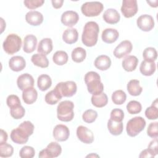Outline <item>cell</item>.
Returning a JSON list of instances; mask_svg holds the SVG:
<instances>
[{
  "mask_svg": "<svg viewBox=\"0 0 158 158\" xmlns=\"http://www.w3.org/2000/svg\"><path fill=\"white\" fill-rule=\"evenodd\" d=\"M34 125L30 121L22 122L17 128L12 130L10 138L13 142L19 144L26 143L28 138L31 135L34 131Z\"/></svg>",
  "mask_w": 158,
  "mask_h": 158,
  "instance_id": "cell-1",
  "label": "cell"
},
{
  "mask_svg": "<svg viewBox=\"0 0 158 158\" xmlns=\"http://www.w3.org/2000/svg\"><path fill=\"white\" fill-rule=\"evenodd\" d=\"M99 27L93 21H89L85 23L81 35L82 43L88 47L94 46L98 41Z\"/></svg>",
  "mask_w": 158,
  "mask_h": 158,
  "instance_id": "cell-2",
  "label": "cell"
},
{
  "mask_svg": "<svg viewBox=\"0 0 158 158\" xmlns=\"http://www.w3.org/2000/svg\"><path fill=\"white\" fill-rule=\"evenodd\" d=\"M84 80L90 94L96 95L102 93L104 85L101 81L100 75L97 72L93 71L87 72L85 75Z\"/></svg>",
  "mask_w": 158,
  "mask_h": 158,
  "instance_id": "cell-3",
  "label": "cell"
},
{
  "mask_svg": "<svg viewBox=\"0 0 158 158\" xmlns=\"http://www.w3.org/2000/svg\"><path fill=\"white\" fill-rule=\"evenodd\" d=\"M74 104L71 101L60 102L57 107V116L59 120L70 122L74 117Z\"/></svg>",
  "mask_w": 158,
  "mask_h": 158,
  "instance_id": "cell-4",
  "label": "cell"
},
{
  "mask_svg": "<svg viewBox=\"0 0 158 158\" xmlns=\"http://www.w3.org/2000/svg\"><path fill=\"white\" fill-rule=\"evenodd\" d=\"M21 38L16 34H9L4 41L2 47L4 51L10 55L17 52L21 48Z\"/></svg>",
  "mask_w": 158,
  "mask_h": 158,
  "instance_id": "cell-5",
  "label": "cell"
},
{
  "mask_svg": "<svg viewBox=\"0 0 158 158\" xmlns=\"http://www.w3.org/2000/svg\"><path fill=\"white\" fill-rule=\"evenodd\" d=\"M145 126L146 121L143 117H135L127 122L126 131L128 136L135 137L144 130Z\"/></svg>",
  "mask_w": 158,
  "mask_h": 158,
  "instance_id": "cell-6",
  "label": "cell"
},
{
  "mask_svg": "<svg viewBox=\"0 0 158 158\" xmlns=\"http://www.w3.org/2000/svg\"><path fill=\"white\" fill-rule=\"evenodd\" d=\"M103 9V4L98 1L86 2L81 7V12L86 17L98 16L101 13Z\"/></svg>",
  "mask_w": 158,
  "mask_h": 158,
  "instance_id": "cell-7",
  "label": "cell"
},
{
  "mask_svg": "<svg viewBox=\"0 0 158 158\" xmlns=\"http://www.w3.org/2000/svg\"><path fill=\"white\" fill-rule=\"evenodd\" d=\"M55 89L62 97H72L76 93L77 86L74 81H67L57 83Z\"/></svg>",
  "mask_w": 158,
  "mask_h": 158,
  "instance_id": "cell-8",
  "label": "cell"
},
{
  "mask_svg": "<svg viewBox=\"0 0 158 158\" xmlns=\"http://www.w3.org/2000/svg\"><path fill=\"white\" fill-rule=\"evenodd\" d=\"M62 148L57 142H51L45 149L41 150L39 153V157L41 158H53L60 155Z\"/></svg>",
  "mask_w": 158,
  "mask_h": 158,
  "instance_id": "cell-9",
  "label": "cell"
},
{
  "mask_svg": "<svg viewBox=\"0 0 158 158\" xmlns=\"http://www.w3.org/2000/svg\"><path fill=\"white\" fill-rule=\"evenodd\" d=\"M121 12L125 17H132L138 12L137 1L136 0H123L121 7Z\"/></svg>",
  "mask_w": 158,
  "mask_h": 158,
  "instance_id": "cell-10",
  "label": "cell"
},
{
  "mask_svg": "<svg viewBox=\"0 0 158 158\" xmlns=\"http://www.w3.org/2000/svg\"><path fill=\"white\" fill-rule=\"evenodd\" d=\"M138 28L144 31H149L154 27L153 17L148 14H143L139 16L136 20Z\"/></svg>",
  "mask_w": 158,
  "mask_h": 158,
  "instance_id": "cell-11",
  "label": "cell"
},
{
  "mask_svg": "<svg viewBox=\"0 0 158 158\" xmlns=\"http://www.w3.org/2000/svg\"><path fill=\"white\" fill-rule=\"evenodd\" d=\"M132 48L133 46L130 41H122L114 50V55L117 58H122L129 54L131 52Z\"/></svg>",
  "mask_w": 158,
  "mask_h": 158,
  "instance_id": "cell-12",
  "label": "cell"
},
{
  "mask_svg": "<svg viewBox=\"0 0 158 158\" xmlns=\"http://www.w3.org/2000/svg\"><path fill=\"white\" fill-rule=\"evenodd\" d=\"M77 136L79 140L85 144H91L94 141V135L92 131L82 125L77 127Z\"/></svg>",
  "mask_w": 158,
  "mask_h": 158,
  "instance_id": "cell-13",
  "label": "cell"
},
{
  "mask_svg": "<svg viewBox=\"0 0 158 158\" xmlns=\"http://www.w3.org/2000/svg\"><path fill=\"white\" fill-rule=\"evenodd\" d=\"M53 137L57 141H65L68 139L70 136L69 128L64 125H57L52 131Z\"/></svg>",
  "mask_w": 158,
  "mask_h": 158,
  "instance_id": "cell-14",
  "label": "cell"
},
{
  "mask_svg": "<svg viewBox=\"0 0 158 158\" xmlns=\"http://www.w3.org/2000/svg\"><path fill=\"white\" fill-rule=\"evenodd\" d=\"M61 22L65 26L72 27L78 22L79 15L77 12L73 10L64 12L61 15Z\"/></svg>",
  "mask_w": 158,
  "mask_h": 158,
  "instance_id": "cell-15",
  "label": "cell"
},
{
  "mask_svg": "<svg viewBox=\"0 0 158 158\" xmlns=\"http://www.w3.org/2000/svg\"><path fill=\"white\" fill-rule=\"evenodd\" d=\"M34 83L33 77L27 73L20 75L17 80V86L22 91L29 87H33Z\"/></svg>",
  "mask_w": 158,
  "mask_h": 158,
  "instance_id": "cell-16",
  "label": "cell"
},
{
  "mask_svg": "<svg viewBox=\"0 0 158 158\" xmlns=\"http://www.w3.org/2000/svg\"><path fill=\"white\" fill-rule=\"evenodd\" d=\"M25 20L32 26H38L43 22V15L38 11L31 10L26 14Z\"/></svg>",
  "mask_w": 158,
  "mask_h": 158,
  "instance_id": "cell-17",
  "label": "cell"
},
{
  "mask_svg": "<svg viewBox=\"0 0 158 158\" xmlns=\"http://www.w3.org/2000/svg\"><path fill=\"white\" fill-rule=\"evenodd\" d=\"M9 66L12 70L14 72H20L25 67L26 62L23 57L15 56L9 59Z\"/></svg>",
  "mask_w": 158,
  "mask_h": 158,
  "instance_id": "cell-18",
  "label": "cell"
},
{
  "mask_svg": "<svg viewBox=\"0 0 158 158\" xmlns=\"http://www.w3.org/2000/svg\"><path fill=\"white\" fill-rule=\"evenodd\" d=\"M119 36L118 31L114 28H106L102 32L101 38L102 41L107 44H111L117 41Z\"/></svg>",
  "mask_w": 158,
  "mask_h": 158,
  "instance_id": "cell-19",
  "label": "cell"
},
{
  "mask_svg": "<svg viewBox=\"0 0 158 158\" xmlns=\"http://www.w3.org/2000/svg\"><path fill=\"white\" fill-rule=\"evenodd\" d=\"M36 44V37L33 35H27L23 39V50L26 53H31L35 50Z\"/></svg>",
  "mask_w": 158,
  "mask_h": 158,
  "instance_id": "cell-20",
  "label": "cell"
},
{
  "mask_svg": "<svg viewBox=\"0 0 158 158\" xmlns=\"http://www.w3.org/2000/svg\"><path fill=\"white\" fill-rule=\"evenodd\" d=\"M104 20L109 24H115L118 23L120 19V15L115 9H107L103 14Z\"/></svg>",
  "mask_w": 158,
  "mask_h": 158,
  "instance_id": "cell-21",
  "label": "cell"
},
{
  "mask_svg": "<svg viewBox=\"0 0 158 158\" xmlns=\"http://www.w3.org/2000/svg\"><path fill=\"white\" fill-rule=\"evenodd\" d=\"M38 98V93L33 87H29L24 89L22 92V99L27 104L34 103Z\"/></svg>",
  "mask_w": 158,
  "mask_h": 158,
  "instance_id": "cell-22",
  "label": "cell"
},
{
  "mask_svg": "<svg viewBox=\"0 0 158 158\" xmlns=\"http://www.w3.org/2000/svg\"><path fill=\"white\" fill-rule=\"evenodd\" d=\"M52 41L51 38H46L42 39L38 46L37 51L39 53L45 56L49 54L52 51Z\"/></svg>",
  "mask_w": 158,
  "mask_h": 158,
  "instance_id": "cell-23",
  "label": "cell"
},
{
  "mask_svg": "<svg viewBox=\"0 0 158 158\" xmlns=\"http://www.w3.org/2000/svg\"><path fill=\"white\" fill-rule=\"evenodd\" d=\"M78 38V33L77 29L73 28L66 29L62 35V40L67 44H73Z\"/></svg>",
  "mask_w": 158,
  "mask_h": 158,
  "instance_id": "cell-24",
  "label": "cell"
},
{
  "mask_svg": "<svg viewBox=\"0 0 158 158\" xmlns=\"http://www.w3.org/2000/svg\"><path fill=\"white\" fill-rule=\"evenodd\" d=\"M94 65L100 70H106L111 65V60L106 55H101L96 58Z\"/></svg>",
  "mask_w": 158,
  "mask_h": 158,
  "instance_id": "cell-25",
  "label": "cell"
},
{
  "mask_svg": "<svg viewBox=\"0 0 158 158\" xmlns=\"http://www.w3.org/2000/svg\"><path fill=\"white\" fill-rule=\"evenodd\" d=\"M138 63V58L135 56H128L122 60V67L127 72L135 70Z\"/></svg>",
  "mask_w": 158,
  "mask_h": 158,
  "instance_id": "cell-26",
  "label": "cell"
},
{
  "mask_svg": "<svg viewBox=\"0 0 158 158\" xmlns=\"http://www.w3.org/2000/svg\"><path fill=\"white\" fill-rule=\"evenodd\" d=\"M156 65L154 62L143 60L140 64L139 70L144 76H151L156 71Z\"/></svg>",
  "mask_w": 158,
  "mask_h": 158,
  "instance_id": "cell-27",
  "label": "cell"
},
{
  "mask_svg": "<svg viewBox=\"0 0 158 158\" xmlns=\"http://www.w3.org/2000/svg\"><path fill=\"white\" fill-rule=\"evenodd\" d=\"M107 128L110 134L114 136H117L122 133L123 125L122 122H115L110 118L107 122Z\"/></svg>",
  "mask_w": 158,
  "mask_h": 158,
  "instance_id": "cell-28",
  "label": "cell"
},
{
  "mask_svg": "<svg viewBox=\"0 0 158 158\" xmlns=\"http://www.w3.org/2000/svg\"><path fill=\"white\" fill-rule=\"evenodd\" d=\"M31 60L35 65L41 68H46L49 65V60L47 57L40 53L33 54L31 57Z\"/></svg>",
  "mask_w": 158,
  "mask_h": 158,
  "instance_id": "cell-29",
  "label": "cell"
},
{
  "mask_svg": "<svg viewBox=\"0 0 158 158\" xmlns=\"http://www.w3.org/2000/svg\"><path fill=\"white\" fill-rule=\"evenodd\" d=\"M51 85L52 80L48 75L42 74L38 77L37 80V86L41 91H44L48 89L51 86Z\"/></svg>",
  "mask_w": 158,
  "mask_h": 158,
  "instance_id": "cell-30",
  "label": "cell"
},
{
  "mask_svg": "<svg viewBox=\"0 0 158 158\" xmlns=\"http://www.w3.org/2000/svg\"><path fill=\"white\" fill-rule=\"evenodd\" d=\"M127 90L130 95L137 96L141 93L143 88L139 85V80H131L127 84Z\"/></svg>",
  "mask_w": 158,
  "mask_h": 158,
  "instance_id": "cell-31",
  "label": "cell"
},
{
  "mask_svg": "<svg viewBox=\"0 0 158 158\" xmlns=\"http://www.w3.org/2000/svg\"><path fill=\"white\" fill-rule=\"evenodd\" d=\"M91 100L92 104L96 107H102L106 106L108 102L107 96L103 92L99 94L93 95Z\"/></svg>",
  "mask_w": 158,
  "mask_h": 158,
  "instance_id": "cell-32",
  "label": "cell"
},
{
  "mask_svg": "<svg viewBox=\"0 0 158 158\" xmlns=\"http://www.w3.org/2000/svg\"><path fill=\"white\" fill-rule=\"evenodd\" d=\"M71 56L73 61L77 63H80L85 59L86 56V52L83 48L77 47L72 51Z\"/></svg>",
  "mask_w": 158,
  "mask_h": 158,
  "instance_id": "cell-33",
  "label": "cell"
},
{
  "mask_svg": "<svg viewBox=\"0 0 158 158\" xmlns=\"http://www.w3.org/2000/svg\"><path fill=\"white\" fill-rule=\"evenodd\" d=\"M62 98V96L60 95V94L54 88L46 94L44 99L47 104L49 105H54L59 100H60Z\"/></svg>",
  "mask_w": 158,
  "mask_h": 158,
  "instance_id": "cell-34",
  "label": "cell"
},
{
  "mask_svg": "<svg viewBox=\"0 0 158 158\" xmlns=\"http://www.w3.org/2000/svg\"><path fill=\"white\" fill-rule=\"evenodd\" d=\"M68 54L65 51H56L53 56V62L58 65H63L65 64L68 61Z\"/></svg>",
  "mask_w": 158,
  "mask_h": 158,
  "instance_id": "cell-35",
  "label": "cell"
},
{
  "mask_svg": "<svg viewBox=\"0 0 158 158\" xmlns=\"http://www.w3.org/2000/svg\"><path fill=\"white\" fill-rule=\"evenodd\" d=\"M145 115L149 120H156L158 118L157 99H156L152 105L146 109Z\"/></svg>",
  "mask_w": 158,
  "mask_h": 158,
  "instance_id": "cell-36",
  "label": "cell"
},
{
  "mask_svg": "<svg viewBox=\"0 0 158 158\" xmlns=\"http://www.w3.org/2000/svg\"><path fill=\"white\" fill-rule=\"evenodd\" d=\"M127 99V95L125 93L121 90H116L112 94V101L117 105H121L123 104Z\"/></svg>",
  "mask_w": 158,
  "mask_h": 158,
  "instance_id": "cell-37",
  "label": "cell"
},
{
  "mask_svg": "<svg viewBox=\"0 0 158 158\" xmlns=\"http://www.w3.org/2000/svg\"><path fill=\"white\" fill-rule=\"evenodd\" d=\"M143 57L144 60L149 62H154L157 59V51L155 48L152 47L146 48L143 52Z\"/></svg>",
  "mask_w": 158,
  "mask_h": 158,
  "instance_id": "cell-38",
  "label": "cell"
},
{
  "mask_svg": "<svg viewBox=\"0 0 158 158\" xmlns=\"http://www.w3.org/2000/svg\"><path fill=\"white\" fill-rule=\"evenodd\" d=\"M142 106L137 101H131L127 105V110L130 114H136L141 111Z\"/></svg>",
  "mask_w": 158,
  "mask_h": 158,
  "instance_id": "cell-39",
  "label": "cell"
},
{
  "mask_svg": "<svg viewBox=\"0 0 158 158\" xmlns=\"http://www.w3.org/2000/svg\"><path fill=\"white\" fill-rule=\"evenodd\" d=\"M14 152L13 147L6 143L0 144V157H9L12 156Z\"/></svg>",
  "mask_w": 158,
  "mask_h": 158,
  "instance_id": "cell-40",
  "label": "cell"
},
{
  "mask_svg": "<svg viewBox=\"0 0 158 158\" xmlns=\"http://www.w3.org/2000/svg\"><path fill=\"white\" fill-rule=\"evenodd\" d=\"M98 117V112L93 109H88L84 112L82 115L83 121L88 123L94 122Z\"/></svg>",
  "mask_w": 158,
  "mask_h": 158,
  "instance_id": "cell-41",
  "label": "cell"
},
{
  "mask_svg": "<svg viewBox=\"0 0 158 158\" xmlns=\"http://www.w3.org/2000/svg\"><path fill=\"white\" fill-rule=\"evenodd\" d=\"M35 154L34 148L30 146H25L19 152V156L22 158H32Z\"/></svg>",
  "mask_w": 158,
  "mask_h": 158,
  "instance_id": "cell-42",
  "label": "cell"
},
{
  "mask_svg": "<svg viewBox=\"0 0 158 158\" xmlns=\"http://www.w3.org/2000/svg\"><path fill=\"white\" fill-rule=\"evenodd\" d=\"M10 114L12 117L15 119H20L22 118L25 114V110L22 106H19L10 108Z\"/></svg>",
  "mask_w": 158,
  "mask_h": 158,
  "instance_id": "cell-43",
  "label": "cell"
},
{
  "mask_svg": "<svg viewBox=\"0 0 158 158\" xmlns=\"http://www.w3.org/2000/svg\"><path fill=\"white\" fill-rule=\"evenodd\" d=\"M110 118L115 122H122L124 118V112L120 109H114L110 112Z\"/></svg>",
  "mask_w": 158,
  "mask_h": 158,
  "instance_id": "cell-44",
  "label": "cell"
},
{
  "mask_svg": "<svg viewBox=\"0 0 158 158\" xmlns=\"http://www.w3.org/2000/svg\"><path fill=\"white\" fill-rule=\"evenodd\" d=\"M7 105L9 107L12 108L21 105V102L19 98L15 94H10L7 98Z\"/></svg>",
  "mask_w": 158,
  "mask_h": 158,
  "instance_id": "cell-45",
  "label": "cell"
},
{
  "mask_svg": "<svg viewBox=\"0 0 158 158\" xmlns=\"http://www.w3.org/2000/svg\"><path fill=\"white\" fill-rule=\"evenodd\" d=\"M44 2V0H25L23 1L25 6L29 9H35L41 7Z\"/></svg>",
  "mask_w": 158,
  "mask_h": 158,
  "instance_id": "cell-46",
  "label": "cell"
},
{
  "mask_svg": "<svg viewBox=\"0 0 158 158\" xmlns=\"http://www.w3.org/2000/svg\"><path fill=\"white\" fill-rule=\"evenodd\" d=\"M157 122H152L151 123L147 130L148 135L152 138H157L158 136V128H157Z\"/></svg>",
  "mask_w": 158,
  "mask_h": 158,
  "instance_id": "cell-47",
  "label": "cell"
},
{
  "mask_svg": "<svg viewBox=\"0 0 158 158\" xmlns=\"http://www.w3.org/2000/svg\"><path fill=\"white\" fill-rule=\"evenodd\" d=\"M148 149L152 153V154L155 156L157 154V138H154L153 140H152L149 144L148 145Z\"/></svg>",
  "mask_w": 158,
  "mask_h": 158,
  "instance_id": "cell-48",
  "label": "cell"
},
{
  "mask_svg": "<svg viewBox=\"0 0 158 158\" xmlns=\"http://www.w3.org/2000/svg\"><path fill=\"white\" fill-rule=\"evenodd\" d=\"M139 157H154V156L148 149H146L141 151Z\"/></svg>",
  "mask_w": 158,
  "mask_h": 158,
  "instance_id": "cell-49",
  "label": "cell"
},
{
  "mask_svg": "<svg viewBox=\"0 0 158 158\" xmlns=\"http://www.w3.org/2000/svg\"><path fill=\"white\" fill-rule=\"evenodd\" d=\"M51 2L53 7H54L55 9H59L62 6L64 1L63 0H52L51 1Z\"/></svg>",
  "mask_w": 158,
  "mask_h": 158,
  "instance_id": "cell-50",
  "label": "cell"
},
{
  "mask_svg": "<svg viewBox=\"0 0 158 158\" xmlns=\"http://www.w3.org/2000/svg\"><path fill=\"white\" fill-rule=\"evenodd\" d=\"M7 140V134L4 130H1V137H0V144L6 143Z\"/></svg>",
  "mask_w": 158,
  "mask_h": 158,
  "instance_id": "cell-51",
  "label": "cell"
},
{
  "mask_svg": "<svg viewBox=\"0 0 158 158\" xmlns=\"http://www.w3.org/2000/svg\"><path fill=\"white\" fill-rule=\"evenodd\" d=\"M147 2L148 4H149L150 6L152 7H157V3H158V1L157 0L154 1H147Z\"/></svg>",
  "mask_w": 158,
  "mask_h": 158,
  "instance_id": "cell-52",
  "label": "cell"
}]
</instances>
